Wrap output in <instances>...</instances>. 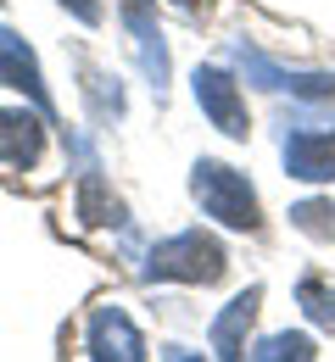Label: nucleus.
Wrapping results in <instances>:
<instances>
[{"mask_svg":"<svg viewBox=\"0 0 335 362\" xmlns=\"http://www.w3.org/2000/svg\"><path fill=\"white\" fill-rule=\"evenodd\" d=\"M195 201H201V212L207 218H218L224 228H257V195H251V184L240 179L235 168H224V162H195Z\"/></svg>","mask_w":335,"mask_h":362,"instance_id":"nucleus-1","label":"nucleus"},{"mask_svg":"<svg viewBox=\"0 0 335 362\" xmlns=\"http://www.w3.org/2000/svg\"><path fill=\"white\" fill-rule=\"evenodd\" d=\"M224 268H229L224 245L207 240V234H174L145 257L151 279H185V284H212V279H224Z\"/></svg>","mask_w":335,"mask_h":362,"instance_id":"nucleus-2","label":"nucleus"},{"mask_svg":"<svg viewBox=\"0 0 335 362\" xmlns=\"http://www.w3.org/2000/svg\"><path fill=\"white\" fill-rule=\"evenodd\" d=\"M195 100H201V112H207L229 139H246V106H240V90H235L229 73L195 67Z\"/></svg>","mask_w":335,"mask_h":362,"instance_id":"nucleus-3","label":"nucleus"},{"mask_svg":"<svg viewBox=\"0 0 335 362\" xmlns=\"http://www.w3.org/2000/svg\"><path fill=\"white\" fill-rule=\"evenodd\" d=\"M90 357L96 362H145V340L118 307H101L96 323H90Z\"/></svg>","mask_w":335,"mask_h":362,"instance_id":"nucleus-4","label":"nucleus"},{"mask_svg":"<svg viewBox=\"0 0 335 362\" xmlns=\"http://www.w3.org/2000/svg\"><path fill=\"white\" fill-rule=\"evenodd\" d=\"M0 84H6V90H23L40 112H50V95H45V78H40L34 50L23 45L17 34H6V28H0Z\"/></svg>","mask_w":335,"mask_h":362,"instance_id":"nucleus-5","label":"nucleus"},{"mask_svg":"<svg viewBox=\"0 0 335 362\" xmlns=\"http://www.w3.org/2000/svg\"><path fill=\"white\" fill-rule=\"evenodd\" d=\"M257 301H263V290L251 284V290H240L235 301L218 313V323H212V351H218V362H246V329L257 317Z\"/></svg>","mask_w":335,"mask_h":362,"instance_id":"nucleus-6","label":"nucleus"},{"mask_svg":"<svg viewBox=\"0 0 335 362\" xmlns=\"http://www.w3.org/2000/svg\"><path fill=\"white\" fill-rule=\"evenodd\" d=\"M285 168H290V179H313V184L335 179V134L330 129H307V134L285 139Z\"/></svg>","mask_w":335,"mask_h":362,"instance_id":"nucleus-7","label":"nucleus"},{"mask_svg":"<svg viewBox=\"0 0 335 362\" xmlns=\"http://www.w3.org/2000/svg\"><path fill=\"white\" fill-rule=\"evenodd\" d=\"M45 145V123L34 112H0V168H34Z\"/></svg>","mask_w":335,"mask_h":362,"instance_id":"nucleus-8","label":"nucleus"},{"mask_svg":"<svg viewBox=\"0 0 335 362\" xmlns=\"http://www.w3.org/2000/svg\"><path fill=\"white\" fill-rule=\"evenodd\" d=\"M240 62H246V78H257L263 90H290V95H307V100H319V95L335 90V73H290V67H274V62L257 56V50H246Z\"/></svg>","mask_w":335,"mask_h":362,"instance_id":"nucleus-9","label":"nucleus"},{"mask_svg":"<svg viewBox=\"0 0 335 362\" xmlns=\"http://www.w3.org/2000/svg\"><path fill=\"white\" fill-rule=\"evenodd\" d=\"M79 218L90 228H106V223H123V206L106 195V184L96 173H84V189H79Z\"/></svg>","mask_w":335,"mask_h":362,"instance_id":"nucleus-10","label":"nucleus"},{"mask_svg":"<svg viewBox=\"0 0 335 362\" xmlns=\"http://www.w3.org/2000/svg\"><path fill=\"white\" fill-rule=\"evenodd\" d=\"M290 223L302 234H313V240H335V201H302V206H290Z\"/></svg>","mask_w":335,"mask_h":362,"instance_id":"nucleus-11","label":"nucleus"},{"mask_svg":"<svg viewBox=\"0 0 335 362\" xmlns=\"http://www.w3.org/2000/svg\"><path fill=\"white\" fill-rule=\"evenodd\" d=\"M251 362H313V340L307 334H274L251 351Z\"/></svg>","mask_w":335,"mask_h":362,"instance_id":"nucleus-12","label":"nucleus"},{"mask_svg":"<svg viewBox=\"0 0 335 362\" xmlns=\"http://www.w3.org/2000/svg\"><path fill=\"white\" fill-rule=\"evenodd\" d=\"M296 296H302V313L313 317L319 329H335V290H330V284H319V279H307V284H302Z\"/></svg>","mask_w":335,"mask_h":362,"instance_id":"nucleus-13","label":"nucleus"},{"mask_svg":"<svg viewBox=\"0 0 335 362\" xmlns=\"http://www.w3.org/2000/svg\"><path fill=\"white\" fill-rule=\"evenodd\" d=\"M62 6H67L79 23H101V6H96V0H62Z\"/></svg>","mask_w":335,"mask_h":362,"instance_id":"nucleus-14","label":"nucleus"},{"mask_svg":"<svg viewBox=\"0 0 335 362\" xmlns=\"http://www.w3.org/2000/svg\"><path fill=\"white\" fill-rule=\"evenodd\" d=\"M168 362H201V357H191V351H168Z\"/></svg>","mask_w":335,"mask_h":362,"instance_id":"nucleus-15","label":"nucleus"},{"mask_svg":"<svg viewBox=\"0 0 335 362\" xmlns=\"http://www.w3.org/2000/svg\"><path fill=\"white\" fill-rule=\"evenodd\" d=\"M179 6H191V11H195V6H207V0H179Z\"/></svg>","mask_w":335,"mask_h":362,"instance_id":"nucleus-16","label":"nucleus"}]
</instances>
